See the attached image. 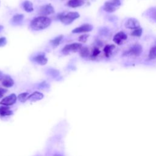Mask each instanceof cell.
<instances>
[{"instance_id": "1", "label": "cell", "mask_w": 156, "mask_h": 156, "mask_svg": "<svg viewBox=\"0 0 156 156\" xmlns=\"http://www.w3.org/2000/svg\"><path fill=\"white\" fill-rule=\"evenodd\" d=\"M51 24V20L44 16L34 18L30 23V28L34 30H43L48 27Z\"/></svg>"}, {"instance_id": "2", "label": "cell", "mask_w": 156, "mask_h": 156, "mask_svg": "<svg viewBox=\"0 0 156 156\" xmlns=\"http://www.w3.org/2000/svg\"><path fill=\"white\" fill-rule=\"evenodd\" d=\"M80 15L76 12H69L67 13L66 14H65L64 13H59L57 15V18L64 24L68 25L72 22L79 18Z\"/></svg>"}, {"instance_id": "3", "label": "cell", "mask_w": 156, "mask_h": 156, "mask_svg": "<svg viewBox=\"0 0 156 156\" xmlns=\"http://www.w3.org/2000/svg\"><path fill=\"white\" fill-rule=\"evenodd\" d=\"M82 47V44L79 43H74L71 44H67L64 46L62 49V52L65 55H68L71 52H75L79 51L80 48Z\"/></svg>"}, {"instance_id": "4", "label": "cell", "mask_w": 156, "mask_h": 156, "mask_svg": "<svg viewBox=\"0 0 156 156\" xmlns=\"http://www.w3.org/2000/svg\"><path fill=\"white\" fill-rule=\"evenodd\" d=\"M39 15H41V16H47L49 15H51L52 13H54V9L52 7V5L50 4L44 5L40 7L38 12Z\"/></svg>"}, {"instance_id": "5", "label": "cell", "mask_w": 156, "mask_h": 156, "mask_svg": "<svg viewBox=\"0 0 156 156\" xmlns=\"http://www.w3.org/2000/svg\"><path fill=\"white\" fill-rule=\"evenodd\" d=\"M16 99H17L16 96L15 95V94L13 93L2 99V100L0 102V104L5 106L12 105L15 103Z\"/></svg>"}, {"instance_id": "6", "label": "cell", "mask_w": 156, "mask_h": 156, "mask_svg": "<svg viewBox=\"0 0 156 156\" xmlns=\"http://www.w3.org/2000/svg\"><path fill=\"white\" fill-rule=\"evenodd\" d=\"M93 29V26L90 24H83L80 26L72 30V33L73 34H78V33H83V32H88Z\"/></svg>"}, {"instance_id": "7", "label": "cell", "mask_w": 156, "mask_h": 156, "mask_svg": "<svg viewBox=\"0 0 156 156\" xmlns=\"http://www.w3.org/2000/svg\"><path fill=\"white\" fill-rule=\"evenodd\" d=\"M143 51L142 47L139 44H134L130 49L126 52L127 55H132L135 57L139 56Z\"/></svg>"}, {"instance_id": "8", "label": "cell", "mask_w": 156, "mask_h": 156, "mask_svg": "<svg viewBox=\"0 0 156 156\" xmlns=\"http://www.w3.org/2000/svg\"><path fill=\"white\" fill-rule=\"evenodd\" d=\"M127 35L124 32L121 31L115 35L113 38V40L116 44L120 45L123 43L124 41L127 40Z\"/></svg>"}, {"instance_id": "9", "label": "cell", "mask_w": 156, "mask_h": 156, "mask_svg": "<svg viewBox=\"0 0 156 156\" xmlns=\"http://www.w3.org/2000/svg\"><path fill=\"white\" fill-rule=\"evenodd\" d=\"M125 26L126 28L135 30L138 28H140V25L137 20L135 18H129L126 22Z\"/></svg>"}, {"instance_id": "10", "label": "cell", "mask_w": 156, "mask_h": 156, "mask_svg": "<svg viewBox=\"0 0 156 156\" xmlns=\"http://www.w3.org/2000/svg\"><path fill=\"white\" fill-rule=\"evenodd\" d=\"M32 60L35 62L37 63L39 65H44L46 64V63L48 62V59L45 57V55L44 54H38V55L32 58Z\"/></svg>"}, {"instance_id": "11", "label": "cell", "mask_w": 156, "mask_h": 156, "mask_svg": "<svg viewBox=\"0 0 156 156\" xmlns=\"http://www.w3.org/2000/svg\"><path fill=\"white\" fill-rule=\"evenodd\" d=\"M2 85L5 88H10L14 85V80L9 76H4L2 79Z\"/></svg>"}, {"instance_id": "12", "label": "cell", "mask_w": 156, "mask_h": 156, "mask_svg": "<svg viewBox=\"0 0 156 156\" xmlns=\"http://www.w3.org/2000/svg\"><path fill=\"white\" fill-rule=\"evenodd\" d=\"M118 7L115 5L110 1H107L106 2L105 4H104V10L107 12H109V13H112V12H115L116 9Z\"/></svg>"}, {"instance_id": "13", "label": "cell", "mask_w": 156, "mask_h": 156, "mask_svg": "<svg viewBox=\"0 0 156 156\" xmlns=\"http://www.w3.org/2000/svg\"><path fill=\"white\" fill-rule=\"evenodd\" d=\"M43 93L38 91H35L27 97V100H29L30 101H37L43 99Z\"/></svg>"}, {"instance_id": "14", "label": "cell", "mask_w": 156, "mask_h": 156, "mask_svg": "<svg viewBox=\"0 0 156 156\" xmlns=\"http://www.w3.org/2000/svg\"><path fill=\"white\" fill-rule=\"evenodd\" d=\"M84 4V1L83 0H69L66 5L72 8H76L80 7Z\"/></svg>"}, {"instance_id": "15", "label": "cell", "mask_w": 156, "mask_h": 156, "mask_svg": "<svg viewBox=\"0 0 156 156\" xmlns=\"http://www.w3.org/2000/svg\"><path fill=\"white\" fill-rule=\"evenodd\" d=\"M23 19H24V15L23 14H16L12 17L11 20V22L13 24L16 25V24H20L23 21Z\"/></svg>"}, {"instance_id": "16", "label": "cell", "mask_w": 156, "mask_h": 156, "mask_svg": "<svg viewBox=\"0 0 156 156\" xmlns=\"http://www.w3.org/2000/svg\"><path fill=\"white\" fill-rule=\"evenodd\" d=\"M23 7L24 10L27 12H31L34 10L33 4L29 1H25L23 3Z\"/></svg>"}, {"instance_id": "17", "label": "cell", "mask_w": 156, "mask_h": 156, "mask_svg": "<svg viewBox=\"0 0 156 156\" xmlns=\"http://www.w3.org/2000/svg\"><path fill=\"white\" fill-rule=\"evenodd\" d=\"M115 46L113 44H108L106 45L104 48V54L106 57H109L110 55H111L112 51L115 49Z\"/></svg>"}, {"instance_id": "18", "label": "cell", "mask_w": 156, "mask_h": 156, "mask_svg": "<svg viewBox=\"0 0 156 156\" xmlns=\"http://www.w3.org/2000/svg\"><path fill=\"white\" fill-rule=\"evenodd\" d=\"M12 114V112L7 106L0 107V115L2 116H9Z\"/></svg>"}, {"instance_id": "19", "label": "cell", "mask_w": 156, "mask_h": 156, "mask_svg": "<svg viewBox=\"0 0 156 156\" xmlns=\"http://www.w3.org/2000/svg\"><path fill=\"white\" fill-rule=\"evenodd\" d=\"M63 38V35H58L57 37H56L55 38H54V39L51 40L50 41V43H51V44L52 45V46L54 48H55L57 46H58L60 44V43L61 42V41L62 40Z\"/></svg>"}, {"instance_id": "20", "label": "cell", "mask_w": 156, "mask_h": 156, "mask_svg": "<svg viewBox=\"0 0 156 156\" xmlns=\"http://www.w3.org/2000/svg\"><path fill=\"white\" fill-rule=\"evenodd\" d=\"M79 54L81 57L85 58L90 55V51L87 47H82L79 50Z\"/></svg>"}, {"instance_id": "21", "label": "cell", "mask_w": 156, "mask_h": 156, "mask_svg": "<svg viewBox=\"0 0 156 156\" xmlns=\"http://www.w3.org/2000/svg\"><path fill=\"white\" fill-rule=\"evenodd\" d=\"M47 74L53 78H56L59 76V71L57 69L51 68L47 70Z\"/></svg>"}, {"instance_id": "22", "label": "cell", "mask_w": 156, "mask_h": 156, "mask_svg": "<svg viewBox=\"0 0 156 156\" xmlns=\"http://www.w3.org/2000/svg\"><path fill=\"white\" fill-rule=\"evenodd\" d=\"M149 59H154L156 58V46H154L151 48L149 52Z\"/></svg>"}, {"instance_id": "23", "label": "cell", "mask_w": 156, "mask_h": 156, "mask_svg": "<svg viewBox=\"0 0 156 156\" xmlns=\"http://www.w3.org/2000/svg\"><path fill=\"white\" fill-rule=\"evenodd\" d=\"M27 96H28V93H23L20 94L18 96V99L20 101L24 102L26 100H27V97H28Z\"/></svg>"}, {"instance_id": "24", "label": "cell", "mask_w": 156, "mask_h": 156, "mask_svg": "<svg viewBox=\"0 0 156 156\" xmlns=\"http://www.w3.org/2000/svg\"><path fill=\"white\" fill-rule=\"evenodd\" d=\"M142 34V29L141 28H138L136 29H135L132 33L131 35L132 36L135 37H140Z\"/></svg>"}, {"instance_id": "25", "label": "cell", "mask_w": 156, "mask_h": 156, "mask_svg": "<svg viewBox=\"0 0 156 156\" xmlns=\"http://www.w3.org/2000/svg\"><path fill=\"white\" fill-rule=\"evenodd\" d=\"M101 51L98 48H94L92 51V54L91 55V57L92 58H96L99 54H100Z\"/></svg>"}, {"instance_id": "26", "label": "cell", "mask_w": 156, "mask_h": 156, "mask_svg": "<svg viewBox=\"0 0 156 156\" xmlns=\"http://www.w3.org/2000/svg\"><path fill=\"white\" fill-rule=\"evenodd\" d=\"M89 37L88 34H83L79 37V41L82 43H85Z\"/></svg>"}, {"instance_id": "27", "label": "cell", "mask_w": 156, "mask_h": 156, "mask_svg": "<svg viewBox=\"0 0 156 156\" xmlns=\"http://www.w3.org/2000/svg\"><path fill=\"white\" fill-rule=\"evenodd\" d=\"M7 43V39L5 37L0 38V47L4 46Z\"/></svg>"}, {"instance_id": "28", "label": "cell", "mask_w": 156, "mask_h": 156, "mask_svg": "<svg viewBox=\"0 0 156 156\" xmlns=\"http://www.w3.org/2000/svg\"><path fill=\"white\" fill-rule=\"evenodd\" d=\"M151 16L156 21V9H152L151 11Z\"/></svg>"}, {"instance_id": "29", "label": "cell", "mask_w": 156, "mask_h": 156, "mask_svg": "<svg viewBox=\"0 0 156 156\" xmlns=\"http://www.w3.org/2000/svg\"><path fill=\"white\" fill-rule=\"evenodd\" d=\"M38 87L40 88H47V87H49V85L44 81H43V82L40 83L39 85H38Z\"/></svg>"}, {"instance_id": "30", "label": "cell", "mask_w": 156, "mask_h": 156, "mask_svg": "<svg viewBox=\"0 0 156 156\" xmlns=\"http://www.w3.org/2000/svg\"><path fill=\"white\" fill-rule=\"evenodd\" d=\"M7 91V90L6 89L0 87V98H1Z\"/></svg>"}, {"instance_id": "31", "label": "cell", "mask_w": 156, "mask_h": 156, "mask_svg": "<svg viewBox=\"0 0 156 156\" xmlns=\"http://www.w3.org/2000/svg\"><path fill=\"white\" fill-rule=\"evenodd\" d=\"M3 77H4V76H3V74H2V73L0 71V80H2Z\"/></svg>"}, {"instance_id": "32", "label": "cell", "mask_w": 156, "mask_h": 156, "mask_svg": "<svg viewBox=\"0 0 156 156\" xmlns=\"http://www.w3.org/2000/svg\"><path fill=\"white\" fill-rule=\"evenodd\" d=\"M53 156H62V155H60V154H55V155H54Z\"/></svg>"}, {"instance_id": "33", "label": "cell", "mask_w": 156, "mask_h": 156, "mask_svg": "<svg viewBox=\"0 0 156 156\" xmlns=\"http://www.w3.org/2000/svg\"><path fill=\"white\" fill-rule=\"evenodd\" d=\"M3 29V26H0V31L2 30Z\"/></svg>"}]
</instances>
